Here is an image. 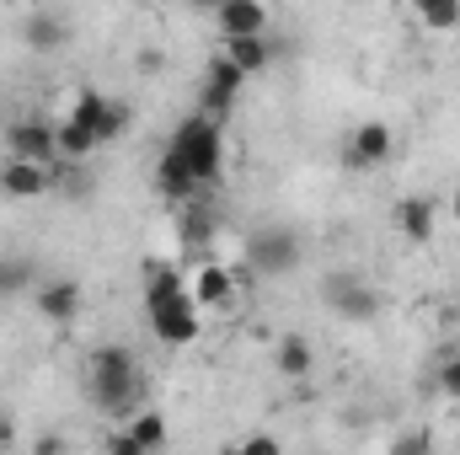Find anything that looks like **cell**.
Wrapping results in <instances>:
<instances>
[{
    "instance_id": "obj_1",
    "label": "cell",
    "mask_w": 460,
    "mask_h": 455,
    "mask_svg": "<svg viewBox=\"0 0 460 455\" xmlns=\"http://www.w3.org/2000/svg\"><path fill=\"white\" fill-rule=\"evenodd\" d=\"M166 150H177V156L188 161V172H193V183H199V188H215V183H220V172H226V139H220V123H215V118H204V113L182 118Z\"/></svg>"
},
{
    "instance_id": "obj_2",
    "label": "cell",
    "mask_w": 460,
    "mask_h": 455,
    "mask_svg": "<svg viewBox=\"0 0 460 455\" xmlns=\"http://www.w3.org/2000/svg\"><path fill=\"white\" fill-rule=\"evenodd\" d=\"M300 257H305V246H300V236H295L289 226H262V230L246 236V263H252L257 273H268V279L295 273Z\"/></svg>"
},
{
    "instance_id": "obj_3",
    "label": "cell",
    "mask_w": 460,
    "mask_h": 455,
    "mask_svg": "<svg viewBox=\"0 0 460 455\" xmlns=\"http://www.w3.org/2000/svg\"><path fill=\"white\" fill-rule=\"evenodd\" d=\"M59 123L49 118H16L5 129V145H11V161H32V166H59Z\"/></svg>"
},
{
    "instance_id": "obj_4",
    "label": "cell",
    "mask_w": 460,
    "mask_h": 455,
    "mask_svg": "<svg viewBox=\"0 0 460 455\" xmlns=\"http://www.w3.org/2000/svg\"><path fill=\"white\" fill-rule=\"evenodd\" d=\"M327 306H332L343 322H375V317H380V295H375L358 273H332V279H327Z\"/></svg>"
},
{
    "instance_id": "obj_5",
    "label": "cell",
    "mask_w": 460,
    "mask_h": 455,
    "mask_svg": "<svg viewBox=\"0 0 460 455\" xmlns=\"http://www.w3.org/2000/svg\"><path fill=\"white\" fill-rule=\"evenodd\" d=\"M241 70L230 65L226 54H215L209 59V76H204V118H215V123H226L230 108H235V92H241Z\"/></svg>"
},
{
    "instance_id": "obj_6",
    "label": "cell",
    "mask_w": 460,
    "mask_h": 455,
    "mask_svg": "<svg viewBox=\"0 0 460 455\" xmlns=\"http://www.w3.org/2000/svg\"><path fill=\"white\" fill-rule=\"evenodd\" d=\"M22 43H27L32 54L65 49V43H70V16H65V11H27V16H22Z\"/></svg>"
},
{
    "instance_id": "obj_7",
    "label": "cell",
    "mask_w": 460,
    "mask_h": 455,
    "mask_svg": "<svg viewBox=\"0 0 460 455\" xmlns=\"http://www.w3.org/2000/svg\"><path fill=\"white\" fill-rule=\"evenodd\" d=\"M150 333L161 343H172V348H188V343L199 338V306H193V295L177 300V306H166V311H155L150 317Z\"/></svg>"
},
{
    "instance_id": "obj_8",
    "label": "cell",
    "mask_w": 460,
    "mask_h": 455,
    "mask_svg": "<svg viewBox=\"0 0 460 455\" xmlns=\"http://www.w3.org/2000/svg\"><path fill=\"white\" fill-rule=\"evenodd\" d=\"M193 306L199 311H220V306H230L235 300V273L230 268H220V263H199V273H193Z\"/></svg>"
},
{
    "instance_id": "obj_9",
    "label": "cell",
    "mask_w": 460,
    "mask_h": 455,
    "mask_svg": "<svg viewBox=\"0 0 460 455\" xmlns=\"http://www.w3.org/2000/svg\"><path fill=\"white\" fill-rule=\"evenodd\" d=\"M215 22H220L226 43L230 38H268V11L252 5V0H226V5L215 11Z\"/></svg>"
},
{
    "instance_id": "obj_10",
    "label": "cell",
    "mask_w": 460,
    "mask_h": 455,
    "mask_svg": "<svg viewBox=\"0 0 460 455\" xmlns=\"http://www.w3.org/2000/svg\"><path fill=\"white\" fill-rule=\"evenodd\" d=\"M391 156V129L380 123V118H369V123H358L353 129V145H348V166H380Z\"/></svg>"
},
{
    "instance_id": "obj_11",
    "label": "cell",
    "mask_w": 460,
    "mask_h": 455,
    "mask_svg": "<svg viewBox=\"0 0 460 455\" xmlns=\"http://www.w3.org/2000/svg\"><path fill=\"white\" fill-rule=\"evenodd\" d=\"M155 188H161V199H172V204H193V193H199V183H193V172H188V161L177 156V150H166L161 161H155Z\"/></svg>"
},
{
    "instance_id": "obj_12",
    "label": "cell",
    "mask_w": 460,
    "mask_h": 455,
    "mask_svg": "<svg viewBox=\"0 0 460 455\" xmlns=\"http://www.w3.org/2000/svg\"><path fill=\"white\" fill-rule=\"evenodd\" d=\"M396 230H402L407 241L429 246V241H434V199H423V193L396 199Z\"/></svg>"
},
{
    "instance_id": "obj_13",
    "label": "cell",
    "mask_w": 460,
    "mask_h": 455,
    "mask_svg": "<svg viewBox=\"0 0 460 455\" xmlns=\"http://www.w3.org/2000/svg\"><path fill=\"white\" fill-rule=\"evenodd\" d=\"M49 188H54V166L5 161V199H43Z\"/></svg>"
},
{
    "instance_id": "obj_14",
    "label": "cell",
    "mask_w": 460,
    "mask_h": 455,
    "mask_svg": "<svg viewBox=\"0 0 460 455\" xmlns=\"http://www.w3.org/2000/svg\"><path fill=\"white\" fill-rule=\"evenodd\" d=\"M32 306H38V317H49V322H70V317L81 311V284H75V279H54V284H43V290L32 295Z\"/></svg>"
},
{
    "instance_id": "obj_15",
    "label": "cell",
    "mask_w": 460,
    "mask_h": 455,
    "mask_svg": "<svg viewBox=\"0 0 460 455\" xmlns=\"http://www.w3.org/2000/svg\"><path fill=\"white\" fill-rule=\"evenodd\" d=\"M273 370L284 380H305L316 370V348L300 338V333H289V338H279V348H273Z\"/></svg>"
},
{
    "instance_id": "obj_16",
    "label": "cell",
    "mask_w": 460,
    "mask_h": 455,
    "mask_svg": "<svg viewBox=\"0 0 460 455\" xmlns=\"http://www.w3.org/2000/svg\"><path fill=\"white\" fill-rule=\"evenodd\" d=\"M226 59L241 70V76H262V70L273 65V43H268V38H230Z\"/></svg>"
},
{
    "instance_id": "obj_17",
    "label": "cell",
    "mask_w": 460,
    "mask_h": 455,
    "mask_svg": "<svg viewBox=\"0 0 460 455\" xmlns=\"http://www.w3.org/2000/svg\"><path fill=\"white\" fill-rule=\"evenodd\" d=\"M123 434H128V440H134L145 455H155L161 445H166V418H161L155 407H145V413H134V418L123 424Z\"/></svg>"
},
{
    "instance_id": "obj_18",
    "label": "cell",
    "mask_w": 460,
    "mask_h": 455,
    "mask_svg": "<svg viewBox=\"0 0 460 455\" xmlns=\"http://www.w3.org/2000/svg\"><path fill=\"white\" fill-rule=\"evenodd\" d=\"M177 230H182L188 252H204V246H209V236H215V215H209L204 204H188V210H182V220H177Z\"/></svg>"
},
{
    "instance_id": "obj_19",
    "label": "cell",
    "mask_w": 460,
    "mask_h": 455,
    "mask_svg": "<svg viewBox=\"0 0 460 455\" xmlns=\"http://www.w3.org/2000/svg\"><path fill=\"white\" fill-rule=\"evenodd\" d=\"M134 123V108L128 103H118V97H108L102 103V113H97V145H113V139H123V129Z\"/></svg>"
},
{
    "instance_id": "obj_20",
    "label": "cell",
    "mask_w": 460,
    "mask_h": 455,
    "mask_svg": "<svg viewBox=\"0 0 460 455\" xmlns=\"http://www.w3.org/2000/svg\"><path fill=\"white\" fill-rule=\"evenodd\" d=\"M418 22L429 32H456L460 27V0H423L418 5Z\"/></svg>"
},
{
    "instance_id": "obj_21",
    "label": "cell",
    "mask_w": 460,
    "mask_h": 455,
    "mask_svg": "<svg viewBox=\"0 0 460 455\" xmlns=\"http://www.w3.org/2000/svg\"><path fill=\"white\" fill-rule=\"evenodd\" d=\"M32 284V257H0V300H16Z\"/></svg>"
},
{
    "instance_id": "obj_22",
    "label": "cell",
    "mask_w": 460,
    "mask_h": 455,
    "mask_svg": "<svg viewBox=\"0 0 460 455\" xmlns=\"http://www.w3.org/2000/svg\"><path fill=\"white\" fill-rule=\"evenodd\" d=\"M92 375H134V353L118 348V343H102L92 353Z\"/></svg>"
},
{
    "instance_id": "obj_23",
    "label": "cell",
    "mask_w": 460,
    "mask_h": 455,
    "mask_svg": "<svg viewBox=\"0 0 460 455\" xmlns=\"http://www.w3.org/2000/svg\"><path fill=\"white\" fill-rule=\"evenodd\" d=\"M391 455H434V434L429 429H402L391 440Z\"/></svg>"
},
{
    "instance_id": "obj_24",
    "label": "cell",
    "mask_w": 460,
    "mask_h": 455,
    "mask_svg": "<svg viewBox=\"0 0 460 455\" xmlns=\"http://www.w3.org/2000/svg\"><path fill=\"white\" fill-rule=\"evenodd\" d=\"M235 455H284V445L273 440V434H252V440H241Z\"/></svg>"
},
{
    "instance_id": "obj_25",
    "label": "cell",
    "mask_w": 460,
    "mask_h": 455,
    "mask_svg": "<svg viewBox=\"0 0 460 455\" xmlns=\"http://www.w3.org/2000/svg\"><path fill=\"white\" fill-rule=\"evenodd\" d=\"M439 391H445V397H456V402H460V353H450V359L439 364Z\"/></svg>"
},
{
    "instance_id": "obj_26",
    "label": "cell",
    "mask_w": 460,
    "mask_h": 455,
    "mask_svg": "<svg viewBox=\"0 0 460 455\" xmlns=\"http://www.w3.org/2000/svg\"><path fill=\"white\" fill-rule=\"evenodd\" d=\"M108 455H145V451H139L123 429H113V434H108Z\"/></svg>"
},
{
    "instance_id": "obj_27",
    "label": "cell",
    "mask_w": 460,
    "mask_h": 455,
    "mask_svg": "<svg viewBox=\"0 0 460 455\" xmlns=\"http://www.w3.org/2000/svg\"><path fill=\"white\" fill-rule=\"evenodd\" d=\"M32 455H65V440L59 434H38L32 440Z\"/></svg>"
},
{
    "instance_id": "obj_28",
    "label": "cell",
    "mask_w": 460,
    "mask_h": 455,
    "mask_svg": "<svg viewBox=\"0 0 460 455\" xmlns=\"http://www.w3.org/2000/svg\"><path fill=\"white\" fill-rule=\"evenodd\" d=\"M161 65H166V54H161V49H145V54H139V70H150V76H155Z\"/></svg>"
},
{
    "instance_id": "obj_29",
    "label": "cell",
    "mask_w": 460,
    "mask_h": 455,
    "mask_svg": "<svg viewBox=\"0 0 460 455\" xmlns=\"http://www.w3.org/2000/svg\"><path fill=\"white\" fill-rule=\"evenodd\" d=\"M11 440H16V424H11V418H5V413H0V451H5V445H11Z\"/></svg>"
},
{
    "instance_id": "obj_30",
    "label": "cell",
    "mask_w": 460,
    "mask_h": 455,
    "mask_svg": "<svg viewBox=\"0 0 460 455\" xmlns=\"http://www.w3.org/2000/svg\"><path fill=\"white\" fill-rule=\"evenodd\" d=\"M450 215L460 220V183H456V199H450Z\"/></svg>"
},
{
    "instance_id": "obj_31",
    "label": "cell",
    "mask_w": 460,
    "mask_h": 455,
    "mask_svg": "<svg viewBox=\"0 0 460 455\" xmlns=\"http://www.w3.org/2000/svg\"><path fill=\"white\" fill-rule=\"evenodd\" d=\"M0 193H5V161H0Z\"/></svg>"
},
{
    "instance_id": "obj_32",
    "label": "cell",
    "mask_w": 460,
    "mask_h": 455,
    "mask_svg": "<svg viewBox=\"0 0 460 455\" xmlns=\"http://www.w3.org/2000/svg\"><path fill=\"white\" fill-rule=\"evenodd\" d=\"M456 353H460V348H456Z\"/></svg>"
}]
</instances>
